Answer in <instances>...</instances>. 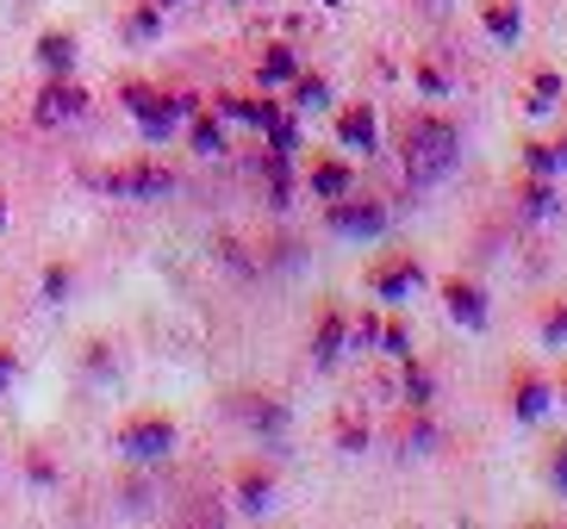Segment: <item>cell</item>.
Returning <instances> with one entry per match:
<instances>
[{
    "instance_id": "cell-11",
    "label": "cell",
    "mask_w": 567,
    "mask_h": 529,
    "mask_svg": "<svg viewBox=\"0 0 567 529\" xmlns=\"http://www.w3.org/2000/svg\"><path fill=\"white\" fill-rule=\"evenodd\" d=\"M237 511H244V517H268V511H275V467H262V461L237 467Z\"/></svg>"
},
{
    "instance_id": "cell-37",
    "label": "cell",
    "mask_w": 567,
    "mask_h": 529,
    "mask_svg": "<svg viewBox=\"0 0 567 529\" xmlns=\"http://www.w3.org/2000/svg\"><path fill=\"white\" fill-rule=\"evenodd\" d=\"M0 225H7V199H0Z\"/></svg>"
},
{
    "instance_id": "cell-28",
    "label": "cell",
    "mask_w": 567,
    "mask_h": 529,
    "mask_svg": "<svg viewBox=\"0 0 567 529\" xmlns=\"http://www.w3.org/2000/svg\"><path fill=\"white\" fill-rule=\"evenodd\" d=\"M543 480H549V492L567 498V436H561V443H549V455H543Z\"/></svg>"
},
{
    "instance_id": "cell-14",
    "label": "cell",
    "mask_w": 567,
    "mask_h": 529,
    "mask_svg": "<svg viewBox=\"0 0 567 529\" xmlns=\"http://www.w3.org/2000/svg\"><path fill=\"white\" fill-rule=\"evenodd\" d=\"M481 25H486L493 44L512 50L517 38H524V7H517V0H481Z\"/></svg>"
},
{
    "instance_id": "cell-36",
    "label": "cell",
    "mask_w": 567,
    "mask_h": 529,
    "mask_svg": "<svg viewBox=\"0 0 567 529\" xmlns=\"http://www.w3.org/2000/svg\"><path fill=\"white\" fill-rule=\"evenodd\" d=\"M555 398H561V412H567V367H561V381H555Z\"/></svg>"
},
{
    "instance_id": "cell-10",
    "label": "cell",
    "mask_w": 567,
    "mask_h": 529,
    "mask_svg": "<svg viewBox=\"0 0 567 529\" xmlns=\"http://www.w3.org/2000/svg\"><path fill=\"white\" fill-rule=\"evenodd\" d=\"M343 355H350V312L331 299V305H324V318H318V331H312V362L318 367H337Z\"/></svg>"
},
{
    "instance_id": "cell-26",
    "label": "cell",
    "mask_w": 567,
    "mask_h": 529,
    "mask_svg": "<svg viewBox=\"0 0 567 529\" xmlns=\"http://www.w3.org/2000/svg\"><path fill=\"white\" fill-rule=\"evenodd\" d=\"M536 336L549 349H567V299H549V305L536 312Z\"/></svg>"
},
{
    "instance_id": "cell-29",
    "label": "cell",
    "mask_w": 567,
    "mask_h": 529,
    "mask_svg": "<svg viewBox=\"0 0 567 529\" xmlns=\"http://www.w3.org/2000/svg\"><path fill=\"white\" fill-rule=\"evenodd\" d=\"M381 349L393 355V362L412 355V331H405V318H386V324H381Z\"/></svg>"
},
{
    "instance_id": "cell-6",
    "label": "cell",
    "mask_w": 567,
    "mask_h": 529,
    "mask_svg": "<svg viewBox=\"0 0 567 529\" xmlns=\"http://www.w3.org/2000/svg\"><path fill=\"white\" fill-rule=\"evenodd\" d=\"M82 113H87V94L69 82V75H51L32 100V125H44V132H63V125H75Z\"/></svg>"
},
{
    "instance_id": "cell-24",
    "label": "cell",
    "mask_w": 567,
    "mask_h": 529,
    "mask_svg": "<svg viewBox=\"0 0 567 529\" xmlns=\"http://www.w3.org/2000/svg\"><path fill=\"white\" fill-rule=\"evenodd\" d=\"M38 63L51 69V75H69V69H75V38H69V32H44V38H38Z\"/></svg>"
},
{
    "instance_id": "cell-16",
    "label": "cell",
    "mask_w": 567,
    "mask_h": 529,
    "mask_svg": "<svg viewBox=\"0 0 567 529\" xmlns=\"http://www.w3.org/2000/svg\"><path fill=\"white\" fill-rule=\"evenodd\" d=\"M517 156H524V175H549L555 181V175L567 168V137H530Z\"/></svg>"
},
{
    "instance_id": "cell-19",
    "label": "cell",
    "mask_w": 567,
    "mask_h": 529,
    "mask_svg": "<svg viewBox=\"0 0 567 529\" xmlns=\"http://www.w3.org/2000/svg\"><path fill=\"white\" fill-rule=\"evenodd\" d=\"M400 398H405V405H417V412H431V398H436L431 367L417 362V355H405V362H400Z\"/></svg>"
},
{
    "instance_id": "cell-33",
    "label": "cell",
    "mask_w": 567,
    "mask_h": 529,
    "mask_svg": "<svg viewBox=\"0 0 567 529\" xmlns=\"http://www.w3.org/2000/svg\"><path fill=\"white\" fill-rule=\"evenodd\" d=\"M63 293H69V268L56 262L51 274H44V305H63Z\"/></svg>"
},
{
    "instance_id": "cell-32",
    "label": "cell",
    "mask_w": 567,
    "mask_h": 529,
    "mask_svg": "<svg viewBox=\"0 0 567 529\" xmlns=\"http://www.w3.org/2000/svg\"><path fill=\"white\" fill-rule=\"evenodd\" d=\"M132 38H156L163 32V7H144V13H132V25H125Z\"/></svg>"
},
{
    "instance_id": "cell-1",
    "label": "cell",
    "mask_w": 567,
    "mask_h": 529,
    "mask_svg": "<svg viewBox=\"0 0 567 529\" xmlns=\"http://www.w3.org/2000/svg\"><path fill=\"white\" fill-rule=\"evenodd\" d=\"M455 156H462V132H455V118L443 113H412L400 132V168L412 187H436L450 181Z\"/></svg>"
},
{
    "instance_id": "cell-30",
    "label": "cell",
    "mask_w": 567,
    "mask_h": 529,
    "mask_svg": "<svg viewBox=\"0 0 567 529\" xmlns=\"http://www.w3.org/2000/svg\"><path fill=\"white\" fill-rule=\"evenodd\" d=\"M350 349H362V355H368V349H381V318H374V312L350 318Z\"/></svg>"
},
{
    "instance_id": "cell-13",
    "label": "cell",
    "mask_w": 567,
    "mask_h": 529,
    "mask_svg": "<svg viewBox=\"0 0 567 529\" xmlns=\"http://www.w3.org/2000/svg\"><path fill=\"white\" fill-rule=\"evenodd\" d=\"M337 137L350 149H362V156H374L381 149V118H374V106H343L337 113Z\"/></svg>"
},
{
    "instance_id": "cell-25",
    "label": "cell",
    "mask_w": 567,
    "mask_h": 529,
    "mask_svg": "<svg viewBox=\"0 0 567 529\" xmlns=\"http://www.w3.org/2000/svg\"><path fill=\"white\" fill-rule=\"evenodd\" d=\"M324 106H331V82H324V75H293V113H324Z\"/></svg>"
},
{
    "instance_id": "cell-38",
    "label": "cell",
    "mask_w": 567,
    "mask_h": 529,
    "mask_svg": "<svg viewBox=\"0 0 567 529\" xmlns=\"http://www.w3.org/2000/svg\"><path fill=\"white\" fill-rule=\"evenodd\" d=\"M156 7H182V0H156Z\"/></svg>"
},
{
    "instance_id": "cell-39",
    "label": "cell",
    "mask_w": 567,
    "mask_h": 529,
    "mask_svg": "<svg viewBox=\"0 0 567 529\" xmlns=\"http://www.w3.org/2000/svg\"><path fill=\"white\" fill-rule=\"evenodd\" d=\"M324 7H343V0H324Z\"/></svg>"
},
{
    "instance_id": "cell-27",
    "label": "cell",
    "mask_w": 567,
    "mask_h": 529,
    "mask_svg": "<svg viewBox=\"0 0 567 529\" xmlns=\"http://www.w3.org/2000/svg\"><path fill=\"white\" fill-rule=\"evenodd\" d=\"M187 144L200 149V156H225V132H218V118H194V132H187Z\"/></svg>"
},
{
    "instance_id": "cell-35",
    "label": "cell",
    "mask_w": 567,
    "mask_h": 529,
    "mask_svg": "<svg viewBox=\"0 0 567 529\" xmlns=\"http://www.w3.org/2000/svg\"><path fill=\"white\" fill-rule=\"evenodd\" d=\"M13 386V349H0V393Z\"/></svg>"
},
{
    "instance_id": "cell-15",
    "label": "cell",
    "mask_w": 567,
    "mask_h": 529,
    "mask_svg": "<svg viewBox=\"0 0 567 529\" xmlns=\"http://www.w3.org/2000/svg\"><path fill=\"white\" fill-rule=\"evenodd\" d=\"M517 212L524 218H555L561 212V194H555L549 175H524V181H517Z\"/></svg>"
},
{
    "instance_id": "cell-23",
    "label": "cell",
    "mask_w": 567,
    "mask_h": 529,
    "mask_svg": "<svg viewBox=\"0 0 567 529\" xmlns=\"http://www.w3.org/2000/svg\"><path fill=\"white\" fill-rule=\"evenodd\" d=\"M218 113H225V118H244V125H262V132H268V125H275L287 106H275V100H218Z\"/></svg>"
},
{
    "instance_id": "cell-18",
    "label": "cell",
    "mask_w": 567,
    "mask_h": 529,
    "mask_svg": "<svg viewBox=\"0 0 567 529\" xmlns=\"http://www.w3.org/2000/svg\"><path fill=\"white\" fill-rule=\"evenodd\" d=\"M306 187H312L318 199H343V194L355 187V168H350V163H337V156H324V163H312Z\"/></svg>"
},
{
    "instance_id": "cell-9",
    "label": "cell",
    "mask_w": 567,
    "mask_h": 529,
    "mask_svg": "<svg viewBox=\"0 0 567 529\" xmlns=\"http://www.w3.org/2000/svg\"><path fill=\"white\" fill-rule=\"evenodd\" d=\"M443 312H450L462 331H486V287L467 281V274H450V281H443Z\"/></svg>"
},
{
    "instance_id": "cell-22",
    "label": "cell",
    "mask_w": 567,
    "mask_h": 529,
    "mask_svg": "<svg viewBox=\"0 0 567 529\" xmlns=\"http://www.w3.org/2000/svg\"><path fill=\"white\" fill-rule=\"evenodd\" d=\"M368 443H374V431H368V417L355 412V405H343V412H337V448H343V455H362Z\"/></svg>"
},
{
    "instance_id": "cell-12",
    "label": "cell",
    "mask_w": 567,
    "mask_h": 529,
    "mask_svg": "<svg viewBox=\"0 0 567 529\" xmlns=\"http://www.w3.org/2000/svg\"><path fill=\"white\" fill-rule=\"evenodd\" d=\"M231 417H237V424H250V431H262V436H281L287 431V405H281V398H262V393H237L231 398Z\"/></svg>"
},
{
    "instance_id": "cell-31",
    "label": "cell",
    "mask_w": 567,
    "mask_h": 529,
    "mask_svg": "<svg viewBox=\"0 0 567 529\" xmlns=\"http://www.w3.org/2000/svg\"><path fill=\"white\" fill-rule=\"evenodd\" d=\"M268 149H281V156H293V149H300V125H293L287 113L268 125Z\"/></svg>"
},
{
    "instance_id": "cell-3",
    "label": "cell",
    "mask_w": 567,
    "mask_h": 529,
    "mask_svg": "<svg viewBox=\"0 0 567 529\" xmlns=\"http://www.w3.org/2000/svg\"><path fill=\"white\" fill-rule=\"evenodd\" d=\"M87 187L118 194V199H163V194H175V168H163V163H125V168H113V175H87Z\"/></svg>"
},
{
    "instance_id": "cell-34",
    "label": "cell",
    "mask_w": 567,
    "mask_h": 529,
    "mask_svg": "<svg viewBox=\"0 0 567 529\" xmlns=\"http://www.w3.org/2000/svg\"><path fill=\"white\" fill-rule=\"evenodd\" d=\"M417 87H424V94H443L450 82H443V69L436 63H417Z\"/></svg>"
},
{
    "instance_id": "cell-21",
    "label": "cell",
    "mask_w": 567,
    "mask_h": 529,
    "mask_svg": "<svg viewBox=\"0 0 567 529\" xmlns=\"http://www.w3.org/2000/svg\"><path fill=\"white\" fill-rule=\"evenodd\" d=\"M293 75H300V56H293L287 44L262 50V63H256V82H262V87H287Z\"/></svg>"
},
{
    "instance_id": "cell-5",
    "label": "cell",
    "mask_w": 567,
    "mask_h": 529,
    "mask_svg": "<svg viewBox=\"0 0 567 529\" xmlns=\"http://www.w3.org/2000/svg\"><path fill=\"white\" fill-rule=\"evenodd\" d=\"M324 225H331L337 237H381L386 225H393V212H386L381 199H355V194H343V199H324Z\"/></svg>"
},
{
    "instance_id": "cell-7",
    "label": "cell",
    "mask_w": 567,
    "mask_h": 529,
    "mask_svg": "<svg viewBox=\"0 0 567 529\" xmlns=\"http://www.w3.org/2000/svg\"><path fill=\"white\" fill-rule=\"evenodd\" d=\"M505 398H512L517 424H543V417H549V405H555V381L543 374V367H512Z\"/></svg>"
},
{
    "instance_id": "cell-20",
    "label": "cell",
    "mask_w": 567,
    "mask_h": 529,
    "mask_svg": "<svg viewBox=\"0 0 567 529\" xmlns=\"http://www.w3.org/2000/svg\"><path fill=\"white\" fill-rule=\"evenodd\" d=\"M400 455H424V448L436 443V431H431V412H417V405H405V417H400Z\"/></svg>"
},
{
    "instance_id": "cell-17",
    "label": "cell",
    "mask_w": 567,
    "mask_h": 529,
    "mask_svg": "<svg viewBox=\"0 0 567 529\" xmlns=\"http://www.w3.org/2000/svg\"><path fill=\"white\" fill-rule=\"evenodd\" d=\"M561 75H555V69H530V82H524V113L530 118H543V113H555V106H561Z\"/></svg>"
},
{
    "instance_id": "cell-4",
    "label": "cell",
    "mask_w": 567,
    "mask_h": 529,
    "mask_svg": "<svg viewBox=\"0 0 567 529\" xmlns=\"http://www.w3.org/2000/svg\"><path fill=\"white\" fill-rule=\"evenodd\" d=\"M118 455H132V461H163V455H175V417H163V412L125 417L118 424Z\"/></svg>"
},
{
    "instance_id": "cell-8",
    "label": "cell",
    "mask_w": 567,
    "mask_h": 529,
    "mask_svg": "<svg viewBox=\"0 0 567 529\" xmlns=\"http://www.w3.org/2000/svg\"><path fill=\"white\" fill-rule=\"evenodd\" d=\"M417 287H424V262H417V256H381V262L368 268V293L386 299V305L412 299Z\"/></svg>"
},
{
    "instance_id": "cell-2",
    "label": "cell",
    "mask_w": 567,
    "mask_h": 529,
    "mask_svg": "<svg viewBox=\"0 0 567 529\" xmlns=\"http://www.w3.org/2000/svg\"><path fill=\"white\" fill-rule=\"evenodd\" d=\"M125 106H132V118H137V132H144V137H175L182 118L200 113L187 94H151V87H137V82L125 87Z\"/></svg>"
}]
</instances>
